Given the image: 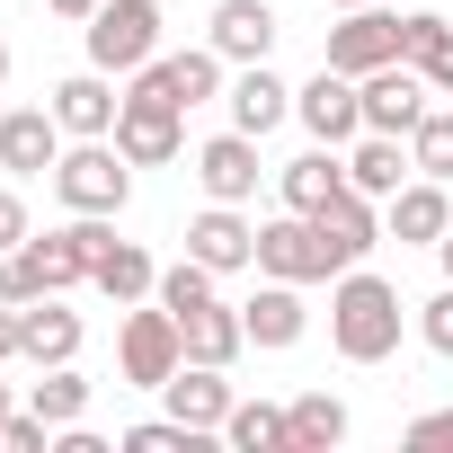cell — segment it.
Returning a JSON list of instances; mask_svg holds the SVG:
<instances>
[{
	"mask_svg": "<svg viewBox=\"0 0 453 453\" xmlns=\"http://www.w3.org/2000/svg\"><path fill=\"white\" fill-rule=\"evenodd\" d=\"M400 320H409V303H400L373 267H347V276L329 285V347H338L347 365L400 356Z\"/></svg>",
	"mask_w": 453,
	"mask_h": 453,
	"instance_id": "cell-1",
	"label": "cell"
},
{
	"mask_svg": "<svg viewBox=\"0 0 453 453\" xmlns=\"http://www.w3.org/2000/svg\"><path fill=\"white\" fill-rule=\"evenodd\" d=\"M54 196H63V213H125V204H134V160L116 151V134H98V142H63V160H54Z\"/></svg>",
	"mask_w": 453,
	"mask_h": 453,
	"instance_id": "cell-2",
	"label": "cell"
},
{
	"mask_svg": "<svg viewBox=\"0 0 453 453\" xmlns=\"http://www.w3.org/2000/svg\"><path fill=\"white\" fill-rule=\"evenodd\" d=\"M258 276H285V285H338L347 276V258L329 250V232H320V222L311 213H267L258 222Z\"/></svg>",
	"mask_w": 453,
	"mask_h": 453,
	"instance_id": "cell-3",
	"label": "cell"
},
{
	"mask_svg": "<svg viewBox=\"0 0 453 453\" xmlns=\"http://www.w3.org/2000/svg\"><path fill=\"white\" fill-rule=\"evenodd\" d=\"M81 45H89L98 72L134 81V72L160 54V0H98V10L81 19Z\"/></svg>",
	"mask_w": 453,
	"mask_h": 453,
	"instance_id": "cell-4",
	"label": "cell"
},
{
	"mask_svg": "<svg viewBox=\"0 0 453 453\" xmlns=\"http://www.w3.org/2000/svg\"><path fill=\"white\" fill-rule=\"evenodd\" d=\"M178 365H187L178 311H169V303H125V329H116V373H125L134 391H160Z\"/></svg>",
	"mask_w": 453,
	"mask_h": 453,
	"instance_id": "cell-5",
	"label": "cell"
},
{
	"mask_svg": "<svg viewBox=\"0 0 453 453\" xmlns=\"http://www.w3.org/2000/svg\"><path fill=\"white\" fill-rule=\"evenodd\" d=\"M222 81H232V63H222L213 45H178V54L160 45L125 89H134V98H160V107H213V98H222Z\"/></svg>",
	"mask_w": 453,
	"mask_h": 453,
	"instance_id": "cell-6",
	"label": "cell"
},
{
	"mask_svg": "<svg viewBox=\"0 0 453 453\" xmlns=\"http://www.w3.org/2000/svg\"><path fill=\"white\" fill-rule=\"evenodd\" d=\"M187 169H196L204 204H250V196H258V178H276V169L258 160V134H241V125L204 134V142L187 151Z\"/></svg>",
	"mask_w": 453,
	"mask_h": 453,
	"instance_id": "cell-7",
	"label": "cell"
},
{
	"mask_svg": "<svg viewBox=\"0 0 453 453\" xmlns=\"http://www.w3.org/2000/svg\"><path fill=\"white\" fill-rule=\"evenodd\" d=\"M320 63L329 72H347V81H365V72H382V63H400V19L391 10H338V27H329V45H320Z\"/></svg>",
	"mask_w": 453,
	"mask_h": 453,
	"instance_id": "cell-8",
	"label": "cell"
},
{
	"mask_svg": "<svg viewBox=\"0 0 453 453\" xmlns=\"http://www.w3.org/2000/svg\"><path fill=\"white\" fill-rule=\"evenodd\" d=\"M356 98H365V134H418V116L435 107V89H426V72L418 63H382V72H365L356 81Z\"/></svg>",
	"mask_w": 453,
	"mask_h": 453,
	"instance_id": "cell-9",
	"label": "cell"
},
{
	"mask_svg": "<svg viewBox=\"0 0 453 453\" xmlns=\"http://www.w3.org/2000/svg\"><path fill=\"white\" fill-rule=\"evenodd\" d=\"M116 151H125L134 169L187 160V107H160V98H134V89H125V107H116Z\"/></svg>",
	"mask_w": 453,
	"mask_h": 453,
	"instance_id": "cell-10",
	"label": "cell"
},
{
	"mask_svg": "<svg viewBox=\"0 0 453 453\" xmlns=\"http://www.w3.org/2000/svg\"><path fill=\"white\" fill-rule=\"evenodd\" d=\"M45 107H54V125H63L72 142H98V134H116V107H125V81L89 63V72L54 81V89H45Z\"/></svg>",
	"mask_w": 453,
	"mask_h": 453,
	"instance_id": "cell-11",
	"label": "cell"
},
{
	"mask_svg": "<svg viewBox=\"0 0 453 453\" xmlns=\"http://www.w3.org/2000/svg\"><path fill=\"white\" fill-rule=\"evenodd\" d=\"M294 125H303L311 142H338V151H347V142L365 134V98H356V81L320 63V72L294 89Z\"/></svg>",
	"mask_w": 453,
	"mask_h": 453,
	"instance_id": "cell-12",
	"label": "cell"
},
{
	"mask_svg": "<svg viewBox=\"0 0 453 453\" xmlns=\"http://www.w3.org/2000/svg\"><path fill=\"white\" fill-rule=\"evenodd\" d=\"M232 400H241V391H232V365H196V356H187V365L160 382V409H169L178 426H196V435H222Z\"/></svg>",
	"mask_w": 453,
	"mask_h": 453,
	"instance_id": "cell-13",
	"label": "cell"
},
{
	"mask_svg": "<svg viewBox=\"0 0 453 453\" xmlns=\"http://www.w3.org/2000/svg\"><path fill=\"white\" fill-rule=\"evenodd\" d=\"M222 116L267 142L276 125H294V81H276V63H232V81H222Z\"/></svg>",
	"mask_w": 453,
	"mask_h": 453,
	"instance_id": "cell-14",
	"label": "cell"
},
{
	"mask_svg": "<svg viewBox=\"0 0 453 453\" xmlns=\"http://www.w3.org/2000/svg\"><path fill=\"white\" fill-rule=\"evenodd\" d=\"M81 311H72V294H36V303H19V365H81Z\"/></svg>",
	"mask_w": 453,
	"mask_h": 453,
	"instance_id": "cell-15",
	"label": "cell"
},
{
	"mask_svg": "<svg viewBox=\"0 0 453 453\" xmlns=\"http://www.w3.org/2000/svg\"><path fill=\"white\" fill-rule=\"evenodd\" d=\"M187 258H204L213 276L258 267V222H250L241 204H204V213H187Z\"/></svg>",
	"mask_w": 453,
	"mask_h": 453,
	"instance_id": "cell-16",
	"label": "cell"
},
{
	"mask_svg": "<svg viewBox=\"0 0 453 453\" xmlns=\"http://www.w3.org/2000/svg\"><path fill=\"white\" fill-rule=\"evenodd\" d=\"M382 232H391L400 250H435V241L453 232V187H444V178H409L400 196H382Z\"/></svg>",
	"mask_w": 453,
	"mask_h": 453,
	"instance_id": "cell-17",
	"label": "cell"
},
{
	"mask_svg": "<svg viewBox=\"0 0 453 453\" xmlns=\"http://www.w3.org/2000/svg\"><path fill=\"white\" fill-rule=\"evenodd\" d=\"M63 125H54V107H10L0 116V169L10 178H54V160H63Z\"/></svg>",
	"mask_w": 453,
	"mask_h": 453,
	"instance_id": "cell-18",
	"label": "cell"
},
{
	"mask_svg": "<svg viewBox=\"0 0 453 453\" xmlns=\"http://www.w3.org/2000/svg\"><path fill=\"white\" fill-rule=\"evenodd\" d=\"M276 10L267 0H213V19H204V45L222 54V63H267L276 54Z\"/></svg>",
	"mask_w": 453,
	"mask_h": 453,
	"instance_id": "cell-19",
	"label": "cell"
},
{
	"mask_svg": "<svg viewBox=\"0 0 453 453\" xmlns=\"http://www.w3.org/2000/svg\"><path fill=\"white\" fill-rule=\"evenodd\" d=\"M241 320H250V347H267V356L303 347V329H311V311H303V285H285V276H258V294L241 303Z\"/></svg>",
	"mask_w": 453,
	"mask_h": 453,
	"instance_id": "cell-20",
	"label": "cell"
},
{
	"mask_svg": "<svg viewBox=\"0 0 453 453\" xmlns=\"http://www.w3.org/2000/svg\"><path fill=\"white\" fill-rule=\"evenodd\" d=\"M311 222L329 232V250H338L347 267H365V258H373V250L391 241V232H382V204H373L365 187H338V196H329V204H320Z\"/></svg>",
	"mask_w": 453,
	"mask_h": 453,
	"instance_id": "cell-21",
	"label": "cell"
},
{
	"mask_svg": "<svg viewBox=\"0 0 453 453\" xmlns=\"http://www.w3.org/2000/svg\"><path fill=\"white\" fill-rule=\"evenodd\" d=\"M409 178H418V160H409V142H400V134H356V142H347V187H365L373 204H382V196H400Z\"/></svg>",
	"mask_w": 453,
	"mask_h": 453,
	"instance_id": "cell-22",
	"label": "cell"
},
{
	"mask_svg": "<svg viewBox=\"0 0 453 453\" xmlns=\"http://www.w3.org/2000/svg\"><path fill=\"white\" fill-rule=\"evenodd\" d=\"M338 187H347V151H338V142H311V151H294V160L276 169V196H285L294 213H320Z\"/></svg>",
	"mask_w": 453,
	"mask_h": 453,
	"instance_id": "cell-23",
	"label": "cell"
},
{
	"mask_svg": "<svg viewBox=\"0 0 453 453\" xmlns=\"http://www.w3.org/2000/svg\"><path fill=\"white\" fill-rule=\"evenodd\" d=\"M178 338H187V356L196 365H241V347H250V320H241V303H204V311H187L178 320Z\"/></svg>",
	"mask_w": 453,
	"mask_h": 453,
	"instance_id": "cell-24",
	"label": "cell"
},
{
	"mask_svg": "<svg viewBox=\"0 0 453 453\" xmlns=\"http://www.w3.org/2000/svg\"><path fill=\"white\" fill-rule=\"evenodd\" d=\"M400 63H418V72H426V89H435V98H453V19L409 10V19H400Z\"/></svg>",
	"mask_w": 453,
	"mask_h": 453,
	"instance_id": "cell-25",
	"label": "cell"
},
{
	"mask_svg": "<svg viewBox=\"0 0 453 453\" xmlns=\"http://www.w3.org/2000/svg\"><path fill=\"white\" fill-rule=\"evenodd\" d=\"M222 444H232V453H294V418H285L276 400H232Z\"/></svg>",
	"mask_w": 453,
	"mask_h": 453,
	"instance_id": "cell-26",
	"label": "cell"
},
{
	"mask_svg": "<svg viewBox=\"0 0 453 453\" xmlns=\"http://www.w3.org/2000/svg\"><path fill=\"white\" fill-rule=\"evenodd\" d=\"M89 285H98L116 311H125V303H151V285H160V258H151L142 241H116V250L98 258V276H89Z\"/></svg>",
	"mask_w": 453,
	"mask_h": 453,
	"instance_id": "cell-27",
	"label": "cell"
},
{
	"mask_svg": "<svg viewBox=\"0 0 453 453\" xmlns=\"http://www.w3.org/2000/svg\"><path fill=\"white\" fill-rule=\"evenodd\" d=\"M285 418H294V453H338L347 444V400L338 391H294Z\"/></svg>",
	"mask_w": 453,
	"mask_h": 453,
	"instance_id": "cell-28",
	"label": "cell"
},
{
	"mask_svg": "<svg viewBox=\"0 0 453 453\" xmlns=\"http://www.w3.org/2000/svg\"><path fill=\"white\" fill-rule=\"evenodd\" d=\"M27 409L54 418V426H81L89 418V373L81 365H45V382H27Z\"/></svg>",
	"mask_w": 453,
	"mask_h": 453,
	"instance_id": "cell-29",
	"label": "cell"
},
{
	"mask_svg": "<svg viewBox=\"0 0 453 453\" xmlns=\"http://www.w3.org/2000/svg\"><path fill=\"white\" fill-rule=\"evenodd\" d=\"M213 294H222V276H213L204 258H169V267H160V285H151V303H169L178 320H187V311H204Z\"/></svg>",
	"mask_w": 453,
	"mask_h": 453,
	"instance_id": "cell-30",
	"label": "cell"
},
{
	"mask_svg": "<svg viewBox=\"0 0 453 453\" xmlns=\"http://www.w3.org/2000/svg\"><path fill=\"white\" fill-rule=\"evenodd\" d=\"M409 160H418V178H444V187H453V107H426V116H418Z\"/></svg>",
	"mask_w": 453,
	"mask_h": 453,
	"instance_id": "cell-31",
	"label": "cell"
},
{
	"mask_svg": "<svg viewBox=\"0 0 453 453\" xmlns=\"http://www.w3.org/2000/svg\"><path fill=\"white\" fill-rule=\"evenodd\" d=\"M116 444H125V453H196L204 435H196V426H178V418L160 409V418H142V426H125Z\"/></svg>",
	"mask_w": 453,
	"mask_h": 453,
	"instance_id": "cell-32",
	"label": "cell"
},
{
	"mask_svg": "<svg viewBox=\"0 0 453 453\" xmlns=\"http://www.w3.org/2000/svg\"><path fill=\"white\" fill-rule=\"evenodd\" d=\"M36 294H45L36 258H27V250H0V303H36Z\"/></svg>",
	"mask_w": 453,
	"mask_h": 453,
	"instance_id": "cell-33",
	"label": "cell"
},
{
	"mask_svg": "<svg viewBox=\"0 0 453 453\" xmlns=\"http://www.w3.org/2000/svg\"><path fill=\"white\" fill-rule=\"evenodd\" d=\"M418 338H426V347H435V356H453V285H444V294H426V303H418Z\"/></svg>",
	"mask_w": 453,
	"mask_h": 453,
	"instance_id": "cell-34",
	"label": "cell"
},
{
	"mask_svg": "<svg viewBox=\"0 0 453 453\" xmlns=\"http://www.w3.org/2000/svg\"><path fill=\"white\" fill-rule=\"evenodd\" d=\"M36 241V222H27V196H19V178L0 187V250H27Z\"/></svg>",
	"mask_w": 453,
	"mask_h": 453,
	"instance_id": "cell-35",
	"label": "cell"
},
{
	"mask_svg": "<svg viewBox=\"0 0 453 453\" xmlns=\"http://www.w3.org/2000/svg\"><path fill=\"white\" fill-rule=\"evenodd\" d=\"M409 444H453V409H418L409 418Z\"/></svg>",
	"mask_w": 453,
	"mask_h": 453,
	"instance_id": "cell-36",
	"label": "cell"
},
{
	"mask_svg": "<svg viewBox=\"0 0 453 453\" xmlns=\"http://www.w3.org/2000/svg\"><path fill=\"white\" fill-rule=\"evenodd\" d=\"M0 365H19V303H0Z\"/></svg>",
	"mask_w": 453,
	"mask_h": 453,
	"instance_id": "cell-37",
	"label": "cell"
},
{
	"mask_svg": "<svg viewBox=\"0 0 453 453\" xmlns=\"http://www.w3.org/2000/svg\"><path fill=\"white\" fill-rule=\"evenodd\" d=\"M45 10H54V19H89V10H98V0H45Z\"/></svg>",
	"mask_w": 453,
	"mask_h": 453,
	"instance_id": "cell-38",
	"label": "cell"
},
{
	"mask_svg": "<svg viewBox=\"0 0 453 453\" xmlns=\"http://www.w3.org/2000/svg\"><path fill=\"white\" fill-rule=\"evenodd\" d=\"M435 267H444V285H453V232H444V241H435Z\"/></svg>",
	"mask_w": 453,
	"mask_h": 453,
	"instance_id": "cell-39",
	"label": "cell"
},
{
	"mask_svg": "<svg viewBox=\"0 0 453 453\" xmlns=\"http://www.w3.org/2000/svg\"><path fill=\"white\" fill-rule=\"evenodd\" d=\"M10 409H19V400H10V382H0V426H10Z\"/></svg>",
	"mask_w": 453,
	"mask_h": 453,
	"instance_id": "cell-40",
	"label": "cell"
},
{
	"mask_svg": "<svg viewBox=\"0 0 453 453\" xmlns=\"http://www.w3.org/2000/svg\"><path fill=\"white\" fill-rule=\"evenodd\" d=\"M0 81H10V45H0Z\"/></svg>",
	"mask_w": 453,
	"mask_h": 453,
	"instance_id": "cell-41",
	"label": "cell"
},
{
	"mask_svg": "<svg viewBox=\"0 0 453 453\" xmlns=\"http://www.w3.org/2000/svg\"><path fill=\"white\" fill-rule=\"evenodd\" d=\"M329 10H365V0H329Z\"/></svg>",
	"mask_w": 453,
	"mask_h": 453,
	"instance_id": "cell-42",
	"label": "cell"
}]
</instances>
